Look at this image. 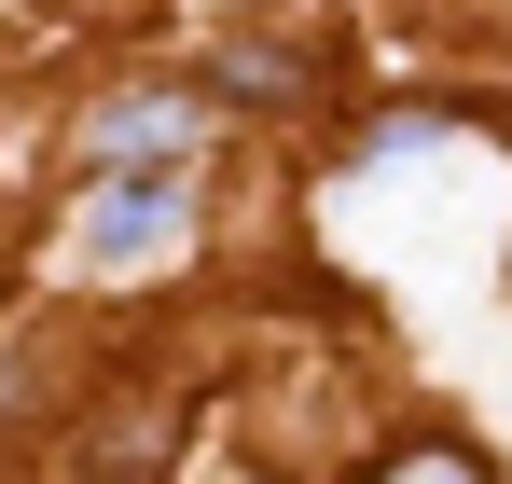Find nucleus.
Masks as SVG:
<instances>
[{
  "instance_id": "nucleus-3",
  "label": "nucleus",
  "mask_w": 512,
  "mask_h": 484,
  "mask_svg": "<svg viewBox=\"0 0 512 484\" xmlns=\"http://www.w3.org/2000/svg\"><path fill=\"white\" fill-rule=\"evenodd\" d=\"M374 484H485V457H457V443H416V457H388Z\"/></svg>"
},
{
  "instance_id": "nucleus-2",
  "label": "nucleus",
  "mask_w": 512,
  "mask_h": 484,
  "mask_svg": "<svg viewBox=\"0 0 512 484\" xmlns=\"http://www.w3.org/2000/svg\"><path fill=\"white\" fill-rule=\"evenodd\" d=\"M194 139H208V111L167 97V83H139V97H111V111H97V166H111V180H180Z\"/></svg>"
},
{
  "instance_id": "nucleus-1",
  "label": "nucleus",
  "mask_w": 512,
  "mask_h": 484,
  "mask_svg": "<svg viewBox=\"0 0 512 484\" xmlns=\"http://www.w3.org/2000/svg\"><path fill=\"white\" fill-rule=\"evenodd\" d=\"M180 222H194L180 180H97V194H84V263H97V277H139V263L180 249Z\"/></svg>"
}]
</instances>
